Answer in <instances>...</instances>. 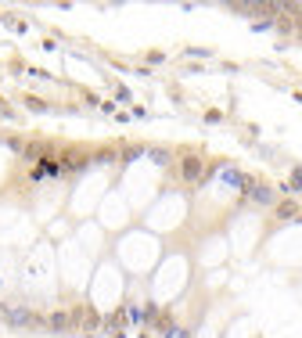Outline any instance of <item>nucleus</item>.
I'll list each match as a JSON object with an SVG mask.
<instances>
[{
  "label": "nucleus",
  "instance_id": "obj_1",
  "mask_svg": "<svg viewBox=\"0 0 302 338\" xmlns=\"http://www.w3.org/2000/svg\"><path fill=\"white\" fill-rule=\"evenodd\" d=\"M72 327H79V331H97V313H94V309H90V306H79V309H72Z\"/></svg>",
  "mask_w": 302,
  "mask_h": 338
},
{
  "label": "nucleus",
  "instance_id": "obj_2",
  "mask_svg": "<svg viewBox=\"0 0 302 338\" xmlns=\"http://www.w3.org/2000/svg\"><path fill=\"white\" fill-rule=\"evenodd\" d=\"M72 317L69 313H47V331H69Z\"/></svg>",
  "mask_w": 302,
  "mask_h": 338
},
{
  "label": "nucleus",
  "instance_id": "obj_3",
  "mask_svg": "<svg viewBox=\"0 0 302 338\" xmlns=\"http://www.w3.org/2000/svg\"><path fill=\"white\" fill-rule=\"evenodd\" d=\"M184 177L191 180V184L201 177V162H198V159H187V162H184Z\"/></svg>",
  "mask_w": 302,
  "mask_h": 338
}]
</instances>
